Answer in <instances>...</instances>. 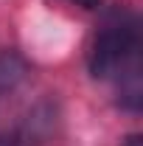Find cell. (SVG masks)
Listing matches in <instances>:
<instances>
[{
  "mask_svg": "<svg viewBox=\"0 0 143 146\" xmlns=\"http://www.w3.org/2000/svg\"><path fill=\"white\" fill-rule=\"evenodd\" d=\"M138 48H140L138 20L132 14H112L107 25L95 34L90 51V73L95 79H109L126 70L129 62L138 59Z\"/></svg>",
  "mask_w": 143,
  "mask_h": 146,
  "instance_id": "cell-1",
  "label": "cell"
},
{
  "mask_svg": "<svg viewBox=\"0 0 143 146\" xmlns=\"http://www.w3.org/2000/svg\"><path fill=\"white\" fill-rule=\"evenodd\" d=\"M68 3H76V6H81V9H95L101 0H68Z\"/></svg>",
  "mask_w": 143,
  "mask_h": 146,
  "instance_id": "cell-2",
  "label": "cell"
},
{
  "mask_svg": "<svg viewBox=\"0 0 143 146\" xmlns=\"http://www.w3.org/2000/svg\"><path fill=\"white\" fill-rule=\"evenodd\" d=\"M121 146H143V138H140V135H129Z\"/></svg>",
  "mask_w": 143,
  "mask_h": 146,
  "instance_id": "cell-3",
  "label": "cell"
},
{
  "mask_svg": "<svg viewBox=\"0 0 143 146\" xmlns=\"http://www.w3.org/2000/svg\"><path fill=\"white\" fill-rule=\"evenodd\" d=\"M0 146H17V143H14V138H9V135H0Z\"/></svg>",
  "mask_w": 143,
  "mask_h": 146,
  "instance_id": "cell-4",
  "label": "cell"
}]
</instances>
